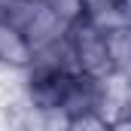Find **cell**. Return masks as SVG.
I'll use <instances>...</instances> for the list:
<instances>
[{"label": "cell", "instance_id": "1", "mask_svg": "<svg viewBox=\"0 0 131 131\" xmlns=\"http://www.w3.org/2000/svg\"><path fill=\"white\" fill-rule=\"evenodd\" d=\"M67 43L73 52V61L79 73L89 76H107L113 73V58H110V46H107V31L92 25V21H76L67 31Z\"/></svg>", "mask_w": 131, "mask_h": 131}, {"label": "cell", "instance_id": "2", "mask_svg": "<svg viewBox=\"0 0 131 131\" xmlns=\"http://www.w3.org/2000/svg\"><path fill=\"white\" fill-rule=\"evenodd\" d=\"M98 107H101V76L73 73L64 89L61 110L70 116H82V113H98Z\"/></svg>", "mask_w": 131, "mask_h": 131}, {"label": "cell", "instance_id": "9", "mask_svg": "<svg viewBox=\"0 0 131 131\" xmlns=\"http://www.w3.org/2000/svg\"><path fill=\"white\" fill-rule=\"evenodd\" d=\"M113 131H131V116L119 119V122H113Z\"/></svg>", "mask_w": 131, "mask_h": 131}, {"label": "cell", "instance_id": "10", "mask_svg": "<svg viewBox=\"0 0 131 131\" xmlns=\"http://www.w3.org/2000/svg\"><path fill=\"white\" fill-rule=\"evenodd\" d=\"M28 3H46V0H28Z\"/></svg>", "mask_w": 131, "mask_h": 131}, {"label": "cell", "instance_id": "6", "mask_svg": "<svg viewBox=\"0 0 131 131\" xmlns=\"http://www.w3.org/2000/svg\"><path fill=\"white\" fill-rule=\"evenodd\" d=\"M46 3L64 25H76L85 18V0H46Z\"/></svg>", "mask_w": 131, "mask_h": 131}, {"label": "cell", "instance_id": "4", "mask_svg": "<svg viewBox=\"0 0 131 131\" xmlns=\"http://www.w3.org/2000/svg\"><path fill=\"white\" fill-rule=\"evenodd\" d=\"M107 46H110L113 70L128 73L131 70V25H119V28L107 31Z\"/></svg>", "mask_w": 131, "mask_h": 131}, {"label": "cell", "instance_id": "5", "mask_svg": "<svg viewBox=\"0 0 131 131\" xmlns=\"http://www.w3.org/2000/svg\"><path fill=\"white\" fill-rule=\"evenodd\" d=\"M85 21L98 25L104 31H113V28L125 25L119 0H85Z\"/></svg>", "mask_w": 131, "mask_h": 131}, {"label": "cell", "instance_id": "8", "mask_svg": "<svg viewBox=\"0 0 131 131\" xmlns=\"http://www.w3.org/2000/svg\"><path fill=\"white\" fill-rule=\"evenodd\" d=\"M119 9H122V18H125V25H131V0H119Z\"/></svg>", "mask_w": 131, "mask_h": 131}, {"label": "cell", "instance_id": "7", "mask_svg": "<svg viewBox=\"0 0 131 131\" xmlns=\"http://www.w3.org/2000/svg\"><path fill=\"white\" fill-rule=\"evenodd\" d=\"M70 131H113V122L101 113H82L70 119Z\"/></svg>", "mask_w": 131, "mask_h": 131}, {"label": "cell", "instance_id": "3", "mask_svg": "<svg viewBox=\"0 0 131 131\" xmlns=\"http://www.w3.org/2000/svg\"><path fill=\"white\" fill-rule=\"evenodd\" d=\"M34 49L25 40V34L15 25H9L6 18H0V70L9 73H25L31 67Z\"/></svg>", "mask_w": 131, "mask_h": 131}]
</instances>
